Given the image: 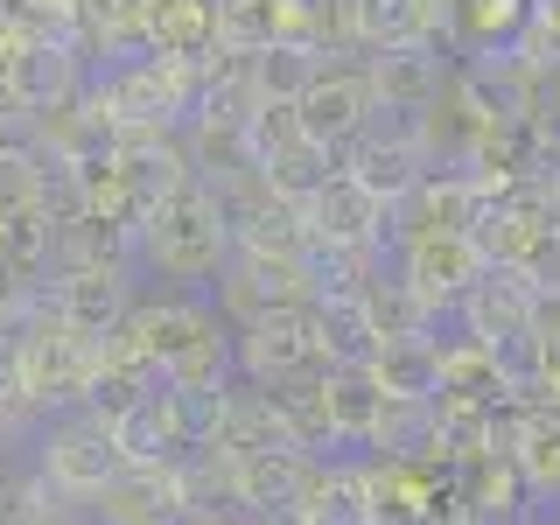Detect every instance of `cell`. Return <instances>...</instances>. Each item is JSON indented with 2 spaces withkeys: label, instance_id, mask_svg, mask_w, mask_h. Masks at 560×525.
Instances as JSON below:
<instances>
[{
  "label": "cell",
  "instance_id": "obj_1",
  "mask_svg": "<svg viewBox=\"0 0 560 525\" xmlns=\"http://www.w3.org/2000/svg\"><path fill=\"white\" fill-rule=\"evenodd\" d=\"M224 259H232V238H224L218 203H210L203 183H183V189H168L162 203H148V218H140V232H133V267H148L162 280H183L189 294L218 288Z\"/></svg>",
  "mask_w": 560,
  "mask_h": 525
},
{
  "label": "cell",
  "instance_id": "obj_2",
  "mask_svg": "<svg viewBox=\"0 0 560 525\" xmlns=\"http://www.w3.org/2000/svg\"><path fill=\"white\" fill-rule=\"evenodd\" d=\"M0 358H8V372H14V385H22V399L35 407V420H43V413L84 407L98 337H78V329H70L49 302H35V315L14 329L8 343H0Z\"/></svg>",
  "mask_w": 560,
  "mask_h": 525
},
{
  "label": "cell",
  "instance_id": "obj_3",
  "mask_svg": "<svg viewBox=\"0 0 560 525\" xmlns=\"http://www.w3.org/2000/svg\"><path fill=\"white\" fill-rule=\"evenodd\" d=\"M337 168L350 175V183H364L372 197L393 210L407 189L420 183V175L434 168V140H428V113H372V127L350 133L337 148Z\"/></svg>",
  "mask_w": 560,
  "mask_h": 525
},
{
  "label": "cell",
  "instance_id": "obj_4",
  "mask_svg": "<svg viewBox=\"0 0 560 525\" xmlns=\"http://www.w3.org/2000/svg\"><path fill=\"white\" fill-rule=\"evenodd\" d=\"M127 469V455L113 442V420H98L92 407H70L43 428V448H35V477L49 483L57 504H92L105 483Z\"/></svg>",
  "mask_w": 560,
  "mask_h": 525
},
{
  "label": "cell",
  "instance_id": "obj_5",
  "mask_svg": "<svg viewBox=\"0 0 560 525\" xmlns=\"http://www.w3.org/2000/svg\"><path fill=\"white\" fill-rule=\"evenodd\" d=\"M393 245H399L393 273L413 288V302L428 308V315L455 308L483 280V253H477V238H469V232H407V238H393Z\"/></svg>",
  "mask_w": 560,
  "mask_h": 525
},
{
  "label": "cell",
  "instance_id": "obj_6",
  "mask_svg": "<svg viewBox=\"0 0 560 525\" xmlns=\"http://www.w3.org/2000/svg\"><path fill=\"white\" fill-rule=\"evenodd\" d=\"M232 364L245 385H288L323 364V350H315V323L308 308H273L259 315V323L232 329Z\"/></svg>",
  "mask_w": 560,
  "mask_h": 525
},
{
  "label": "cell",
  "instance_id": "obj_7",
  "mask_svg": "<svg viewBox=\"0 0 560 525\" xmlns=\"http://www.w3.org/2000/svg\"><path fill=\"white\" fill-rule=\"evenodd\" d=\"M358 63H364V78H372L385 113H428V105H442V92H448V43L442 35L364 49Z\"/></svg>",
  "mask_w": 560,
  "mask_h": 525
},
{
  "label": "cell",
  "instance_id": "obj_8",
  "mask_svg": "<svg viewBox=\"0 0 560 525\" xmlns=\"http://www.w3.org/2000/svg\"><path fill=\"white\" fill-rule=\"evenodd\" d=\"M294 113H302V133H308V140H323V148L337 154L350 133L372 127L378 92H372V78H364V63H343V57H337V63H315V78L302 84Z\"/></svg>",
  "mask_w": 560,
  "mask_h": 525
},
{
  "label": "cell",
  "instance_id": "obj_9",
  "mask_svg": "<svg viewBox=\"0 0 560 525\" xmlns=\"http://www.w3.org/2000/svg\"><path fill=\"white\" fill-rule=\"evenodd\" d=\"M302 224L315 245H350V253H385V238H393V210L364 183H350L343 168H329L315 183V197L302 203Z\"/></svg>",
  "mask_w": 560,
  "mask_h": 525
},
{
  "label": "cell",
  "instance_id": "obj_10",
  "mask_svg": "<svg viewBox=\"0 0 560 525\" xmlns=\"http://www.w3.org/2000/svg\"><path fill=\"white\" fill-rule=\"evenodd\" d=\"M43 302L63 315L78 337H113L119 315L133 302V259H92V267H57V288Z\"/></svg>",
  "mask_w": 560,
  "mask_h": 525
},
{
  "label": "cell",
  "instance_id": "obj_11",
  "mask_svg": "<svg viewBox=\"0 0 560 525\" xmlns=\"http://www.w3.org/2000/svg\"><path fill=\"white\" fill-rule=\"evenodd\" d=\"M539 302H547V280H539V273L483 267V280L463 294V302H455V315H463V337L504 343V337H525V329H539Z\"/></svg>",
  "mask_w": 560,
  "mask_h": 525
},
{
  "label": "cell",
  "instance_id": "obj_12",
  "mask_svg": "<svg viewBox=\"0 0 560 525\" xmlns=\"http://www.w3.org/2000/svg\"><path fill=\"white\" fill-rule=\"evenodd\" d=\"M203 323H218V308H210L203 294H133L113 337L127 343L133 358H148L154 372H162V364H168L189 337H197Z\"/></svg>",
  "mask_w": 560,
  "mask_h": 525
},
{
  "label": "cell",
  "instance_id": "obj_13",
  "mask_svg": "<svg viewBox=\"0 0 560 525\" xmlns=\"http://www.w3.org/2000/svg\"><path fill=\"white\" fill-rule=\"evenodd\" d=\"M84 78H92V63L78 57L70 35H28L22 63H14V78H8V105L35 119V113H49V105L84 98Z\"/></svg>",
  "mask_w": 560,
  "mask_h": 525
},
{
  "label": "cell",
  "instance_id": "obj_14",
  "mask_svg": "<svg viewBox=\"0 0 560 525\" xmlns=\"http://www.w3.org/2000/svg\"><path fill=\"white\" fill-rule=\"evenodd\" d=\"M140 49L175 63H203L218 49V0H148L140 8Z\"/></svg>",
  "mask_w": 560,
  "mask_h": 525
},
{
  "label": "cell",
  "instance_id": "obj_15",
  "mask_svg": "<svg viewBox=\"0 0 560 525\" xmlns=\"http://www.w3.org/2000/svg\"><path fill=\"white\" fill-rule=\"evenodd\" d=\"M315 393H323V420H329V434H337V448L372 442V420L385 407V385H378L372 364H323Z\"/></svg>",
  "mask_w": 560,
  "mask_h": 525
},
{
  "label": "cell",
  "instance_id": "obj_16",
  "mask_svg": "<svg viewBox=\"0 0 560 525\" xmlns=\"http://www.w3.org/2000/svg\"><path fill=\"white\" fill-rule=\"evenodd\" d=\"M308 463H315V455H302V448H259V455H245V463H232V504H245L253 518L294 512V490H302Z\"/></svg>",
  "mask_w": 560,
  "mask_h": 525
},
{
  "label": "cell",
  "instance_id": "obj_17",
  "mask_svg": "<svg viewBox=\"0 0 560 525\" xmlns=\"http://www.w3.org/2000/svg\"><path fill=\"white\" fill-rule=\"evenodd\" d=\"M455 490H463V504H469V518H477V525H518L525 518V498H533L525 477H518V463L504 448L463 463V469H455Z\"/></svg>",
  "mask_w": 560,
  "mask_h": 525
},
{
  "label": "cell",
  "instance_id": "obj_18",
  "mask_svg": "<svg viewBox=\"0 0 560 525\" xmlns=\"http://www.w3.org/2000/svg\"><path fill=\"white\" fill-rule=\"evenodd\" d=\"M308 323H315V350L323 364H372L378 358V329L364 315V294H315L308 302Z\"/></svg>",
  "mask_w": 560,
  "mask_h": 525
},
{
  "label": "cell",
  "instance_id": "obj_19",
  "mask_svg": "<svg viewBox=\"0 0 560 525\" xmlns=\"http://www.w3.org/2000/svg\"><path fill=\"white\" fill-rule=\"evenodd\" d=\"M232 378H238V364H232V329L224 323H203L197 337L162 364V385L168 393H189V399H218Z\"/></svg>",
  "mask_w": 560,
  "mask_h": 525
},
{
  "label": "cell",
  "instance_id": "obj_20",
  "mask_svg": "<svg viewBox=\"0 0 560 525\" xmlns=\"http://www.w3.org/2000/svg\"><path fill=\"white\" fill-rule=\"evenodd\" d=\"M525 28V0H455L442 43L463 57H490V49H512Z\"/></svg>",
  "mask_w": 560,
  "mask_h": 525
},
{
  "label": "cell",
  "instance_id": "obj_21",
  "mask_svg": "<svg viewBox=\"0 0 560 525\" xmlns=\"http://www.w3.org/2000/svg\"><path fill=\"white\" fill-rule=\"evenodd\" d=\"M372 372L385 385V399H434L442 393V343L434 337H393V343H378Z\"/></svg>",
  "mask_w": 560,
  "mask_h": 525
},
{
  "label": "cell",
  "instance_id": "obj_22",
  "mask_svg": "<svg viewBox=\"0 0 560 525\" xmlns=\"http://www.w3.org/2000/svg\"><path fill=\"white\" fill-rule=\"evenodd\" d=\"M434 399H469V407H498L504 399V378H498V358L463 337V343H442V393Z\"/></svg>",
  "mask_w": 560,
  "mask_h": 525
},
{
  "label": "cell",
  "instance_id": "obj_23",
  "mask_svg": "<svg viewBox=\"0 0 560 525\" xmlns=\"http://www.w3.org/2000/svg\"><path fill=\"white\" fill-rule=\"evenodd\" d=\"M337 168V154L323 148V140H294V148H280V154H267V162H259V183L273 189V197H288V203H308L315 197V183H323V175Z\"/></svg>",
  "mask_w": 560,
  "mask_h": 525
},
{
  "label": "cell",
  "instance_id": "obj_24",
  "mask_svg": "<svg viewBox=\"0 0 560 525\" xmlns=\"http://www.w3.org/2000/svg\"><path fill=\"white\" fill-rule=\"evenodd\" d=\"M358 294H364V315H372L378 343H393V337H428V323H434V315L413 302V288H407L399 273H372Z\"/></svg>",
  "mask_w": 560,
  "mask_h": 525
},
{
  "label": "cell",
  "instance_id": "obj_25",
  "mask_svg": "<svg viewBox=\"0 0 560 525\" xmlns=\"http://www.w3.org/2000/svg\"><path fill=\"white\" fill-rule=\"evenodd\" d=\"M350 35H358V57L385 43H413V35H434L420 22L413 0H350Z\"/></svg>",
  "mask_w": 560,
  "mask_h": 525
},
{
  "label": "cell",
  "instance_id": "obj_26",
  "mask_svg": "<svg viewBox=\"0 0 560 525\" xmlns=\"http://www.w3.org/2000/svg\"><path fill=\"white\" fill-rule=\"evenodd\" d=\"M512 463H518L533 498H560V413H533V428L518 434Z\"/></svg>",
  "mask_w": 560,
  "mask_h": 525
},
{
  "label": "cell",
  "instance_id": "obj_27",
  "mask_svg": "<svg viewBox=\"0 0 560 525\" xmlns=\"http://www.w3.org/2000/svg\"><path fill=\"white\" fill-rule=\"evenodd\" d=\"M315 49L302 43H267V49H253V84H259V98H302V84L315 78Z\"/></svg>",
  "mask_w": 560,
  "mask_h": 525
},
{
  "label": "cell",
  "instance_id": "obj_28",
  "mask_svg": "<svg viewBox=\"0 0 560 525\" xmlns=\"http://www.w3.org/2000/svg\"><path fill=\"white\" fill-rule=\"evenodd\" d=\"M512 57L525 70H539V78H560V0H525V28Z\"/></svg>",
  "mask_w": 560,
  "mask_h": 525
},
{
  "label": "cell",
  "instance_id": "obj_29",
  "mask_svg": "<svg viewBox=\"0 0 560 525\" xmlns=\"http://www.w3.org/2000/svg\"><path fill=\"white\" fill-rule=\"evenodd\" d=\"M245 140H253V162L294 148V140H302V113H294V98H259L253 113H245Z\"/></svg>",
  "mask_w": 560,
  "mask_h": 525
},
{
  "label": "cell",
  "instance_id": "obj_30",
  "mask_svg": "<svg viewBox=\"0 0 560 525\" xmlns=\"http://www.w3.org/2000/svg\"><path fill=\"white\" fill-rule=\"evenodd\" d=\"M0 525H57V498L43 477L22 469H0Z\"/></svg>",
  "mask_w": 560,
  "mask_h": 525
},
{
  "label": "cell",
  "instance_id": "obj_31",
  "mask_svg": "<svg viewBox=\"0 0 560 525\" xmlns=\"http://www.w3.org/2000/svg\"><path fill=\"white\" fill-rule=\"evenodd\" d=\"M0 22L22 35H70V0H0Z\"/></svg>",
  "mask_w": 560,
  "mask_h": 525
},
{
  "label": "cell",
  "instance_id": "obj_32",
  "mask_svg": "<svg viewBox=\"0 0 560 525\" xmlns=\"http://www.w3.org/2000/svg\"><path fill=\"white\" fill-rule=\"evenodd\" d=\"M22 43H28L22 28L0 22V98H8V78H14V63H22Z\"/></svg>",
  "mask_w": 560,
  "mask_h": 525
},
{
  "label": "cell",
  "instance_id": "obj_33",
  "mask_svg": "<svg viewBox=\"0 0 560 525\" xmlns=\"http://www.w3.org/2000/svg\"><path fill=\"white\" fill-rule=\"evenodd\" d=\"M175 525H245V518L232 512V504H197V512H183Z\"/></svg>",
  "mask_w": 560,
  "mask_h": 525
},
{
  "label": "cell",
  "instance_id": "obj_34",
  "mask_svg": "<svg viewBox=\"0 0 560 525\" xmlns=\"http://www.w3.org/2000/svg\"><path fill=\"white\" fill-rule=\"evenodd\" d=\"M413 8H420V22L442 35V28H448V14H455V0H413Z\"/></svg>",
  "mask_w": 560,
  "mask_h": 525
},
{
  "label": "cell",
  "instance_id": "obj_35",
  "mask_svg": "<svg viewBox=\"0 0 560 525\" xmlns=\"http://www.w3.org/2000/svg\"><path fill=\"white\" fill-rule=\"evenodd\" d=\"M547 189H553V210H560V148L547 154Z\"/></svg>",
  "mask_w": 560,
  "mask_h": 525
},
{
  "label": "cell",
  "instance_id": "obj_36",
  "mask_svg": "<svg viewBox=\"0 0 560 525\" xmlns=\"http://www.w3.org/2000/svg\"><path fill=\"white\" fill-rule=\"evenodd\" d=\"M253 525H308L302 512H267V518H253Z\"/></svg>",
  "mask_w": 560,
  "mask_h": 525
}]
</instances>
